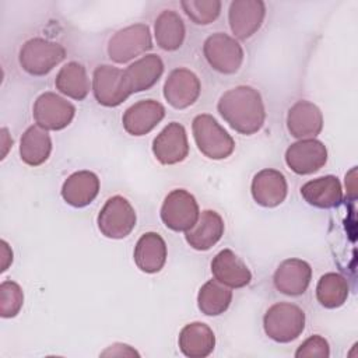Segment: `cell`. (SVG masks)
I'll list each match as a JSON object with an SVG mask.
<instances>
[{"label": "cell", "instance_id": "4fadbf2b", "mask_svg": "<svg viewBox=\"0 0 358 358\" xmlns=\"http://www.w3.org/2000/svg\"><path fill=\"white\" fill-rule=\"evenodd\" d=\"M200 92L201 84L199 77L185 67L172 70L164 84V98L175 109L192 106L199 99Z\"/></svg>", "mask_w": 358, "mask_h": 358}, {"label": "cell", "instance_id": "6da1fadb", "mask_svg": "<svg viewBox=\"0 0 358 358\" xmlns=\"http://www.w3.org/2000/svg\"><path fill=\"white\" fill-rule=\"evenodd\" d=\"M221 117L235 131L252 136L266 120V108L260 92L250 85H238L225 91L217 103Z\"/></svg>", "mask_w": 358, "mask_h": 358}, {"label": "cell", "instance_id": "5bb4252c", "mask_svg": "<svg viewBox=\"0 0 358 358\" xmlns=\"http://www.w3.org/2000/svg\"><path fill=\"white\" fill-rule=\"evenodd\" d=\"M266 17V4L262 0H234L228 10V22L238 39L255 35Z\"/></svg>", "mask_w": 358, "mask_h": 358}, {"label": "cell", "instance_id": "836d02e7", "mask_svg": "<svg viewBox=\"0 0 358 358\" xmlns=\"http://www.w3.org/2000/svg\"><path fill=\"white\" fill-rule=\"evenodd\" d=\"M116 348H117V351L116 350H113V348H110V347H108L101 355L102 357H106V355H117V357H124V355H138V352L136 351V350H133L130 345H127V344H122V343H116V344H113Z\"/></svg>", "mask_w": 358, "mask_h": 358}, {"label": "cell", "instance_id": "4dcf8cb0", "mask_svg": "<svg viewBox=\"0 0 358 358\" xmlns=\"http://www.w3.org/2000/svg\"><path fill=\"white\" fill-rule=\"evenodd\" d=\"M180 6L196 25H208L218 18L222 3L220 0H183Z\"/></svg>", "mask_w": 358, "mask_h": 358}, {"label": "cell", "instance_id": "277c9868", "mask_svg": "<svg viewBox=\"0 0 358 358\" xmlns=\"http://www.w3.org/2000/svg\"><path fill=\"white\" fill-rule=\"evenodd\" d=\"M66 57V49L55 41L31 38L20 49V64L31 76H46Z\"/></svg>", "mask_w": 358, "mask_h": 358}, {"label": "cell", "instance_id": "4316f807", "mask_svg": "<svg viewBox=\"0 0 358 358\" xmlns=\"http://www.w3.org/2000/svg\"><path fill=\"white\" fill-rule=\"evenodd\" d=\"M52 152V138L48 130L38 124L29 126L20 140L21 161L29 166L45 164Z\"/></svg>", "mask_w": 358, "mask_h": 358}, {"label": "cell", "instance_id": "484cf974", "mask_svg": "<svg viewBox=\"0 0 358 358\" xmlns=\"http://www.w3.org/2000/svg\"><path fill=\"white\" fill-rule=\"evenodd\" d=\"M154 36L157 45L166 52L178 50L185 41L186 28L182 17L173 10H164L155 18Z\"/></svg>", "mask_w": 358, "mask_h": 358}, {"label": "cell", "instance_id": "44dd1931", "mask_svg": "<svg viewBox=\"0 0 358 358\" xmlns=\"http://www.w3.org/2000/svg\"><path fill=\"white\" fill-rule=\"evenodd\" d=\"M225 231L222 217L214 210H204L200 213L197 222L185 232V239L194 250H208L220 242Z\"/></svg>", "mask_w": 358, "mask_h": 358}, {"label": "cell", "instance_id": "ac0fdd59", "mask_svg": "<svg viewBox=\"0 0 358 358\" xmlns=\"http://www.w3.org/2000/svg\"><path fill=\"white\" fill-rule=\"evenodd\" d=\"M287 129L298 140L315 138L323 129V113L313 102L301 99L288 109Z\"/></svg>", "mask_w": 358, "mask_h": 358}, {"label": "cell", "instance_id": "7a4b0ae2", "mask_svg": "<svg viewBox=\"0 0 358 358\" xmlns=\"http://www.w3.org/2000/svg\"><path fill=\"white\" fill-rule=\"evenodd\" d=\"M192 131L199 151L210 159H225L235 150L232 136L208 113L193 119Z\"/></svg>", "mask_w": 358, "mask_h": 358}, {"label": "cell", "instance_id": "7402d4cb", "mask_svg": "<svg viewBox=\"0 0 358 358\" xmlns=\"http://www.w3.org/2000/svg\"><path fill=\"white\" fill-rule=\"evenodd\" d=\"M168 249L164 238L157 232L143 234L133 252L136 266L147 274L158 273L166 263Z\"/></svg>", "mask_w": 358, "mask_h": 358}, {"label": "cell", "instance_id": "f546056e", "mask_svg": "<svg viewBox=\"0 0 358 358\" xmlns=\"http://www.w3.org/2000/svg\"><path fill=\"white\" fill-rule=\"evenodd\" d=\"M350 287L345 280L338 273L323 274L316 285L317 302L327 309H336L344 305L348 298Z\"/></svg>", "mask_w": 358, "mask_h": 358}, {"label": "cell", "instance_id": "3957f363", "mask_svg": "<svg viewBox=\"0 0 358 358\" xmlns=\"http://www.w3.org/2000/svg\"><path fill=\"white\" fill-rule=\"evenodd\" d=\"M305 320V312L298 305L278 302L266 310L263 329L268 338L277 343H291L302 334Z\"/></svg>", "mask_w": 358, "mask_h": 358}, {"label": "cell", "instance_id": "5b68a950", "mask_svg": "<svg viewBox=\"0 0 358 358\" xmlns=\"http://www.w3.org/2000/svg\"><path fill=\"white\" fill-rule=\"evenodd\" d=\"M137 215L130 201L123 196L109 197L99 210L96 224L99 232L109 239H123L136 227Z\"/></svg>", "mask_w": 358, "mask_h": 358}, {"label": "cell", "instance_id": "8992f818", "mask_svg": "<svg viewBox=\"0 0 358 358\" xmlns=\"http://www.w3.org/2000/svg\"><path fill=\"white\" fill-rule=\"evenodd\" d=\"M152 48V38L147 24H133L119 29L108 42V56L117 64L127 63Z\"/></svg>", "mask_w": 358, "mask_h": 358}, {"label": "cell", "instance_id": "1f68e13d", "mask_svg": "<svg viewBox=\"0 0 358 358\" xmlns=\"http://www.w3.org/2000/svg\"><path fill=\"white\" fill-rule=\"evenodd\" d=\"M24 305L22 288L11 280L0 284V315L1 317H14L20 313Z\"/></svg>", "mask_w": 358, "mask_h": 358}, {"label": "cell", "instance_id": "d6986e66", "mask_svg": "<svg viewBox=\"0 0 358 358\" xmlns=\"http://www.w3.org/2000/svg\"><path fill=\"white\" fill-rule=\"evenodd\" d=\"M211 273L214 280L228 288H243L252 281L249 267L231 249H222L213 257Z\"/></svg>", "mask_w": 358, "mask_h": 358}, {"label": "cell", "instance_id": "9a60e30c", "mask_svg": "<svg viewBox=\"0 0 358 358\" xmlns=\"http://www.w3.org/2000/svg\"><path fill=\"white\" fill-rule=\"evenodd\" d=\"M312 280V267L302 259H285L274 271L273 282L278 292L299 296L306 292Z\"/></svg>", "mask_w": 358, "mask_h": 358}, {"label": "cell", "instance_id": "ba28073f", "mask_svg": "<svg viewBox=\"0 0 358 358\" xmlns=\"http://www.w3.org/2000/svg\"><path fill=\"white\" fill-rule=\"evenodd\" d=\"M203 55L211 69L221 74L236 73L245 57L241 43L224 32H215L204 41Z\"/></svg>", "mask_w": 358, "mask_h": 358}, {"label": "cell", "instance_id": "d4e9b609", "mask_svg": "<svg viewBox=\"0 0 358 358\" xmlns=\"http://www.w3.org/2000/svg\"><path fill=\"white\" fill-rule=\"evenodd\" d=\"M301 196L313 207L333 208L343 201V189L337 176L326 175L302 185Z\"/></svg>", "mask_w": 358, "mask_h": 358}, {"label": "cell", "instance_id": "9c48e42d", "mask_svg": "<svg viewBox=\"0 0 358 358\" xmlns=\"http://www.w3.org/2000/svg\"><path fill=\"white\" fill-rule=\"evenodd\" d=\"M91 87L96 102L106 108L119 106L131 95L124 78V70L110 64L95 67Z\"/></svg>", "mask_w": 358, "mask_h": 358}, {"label": "cell", "instance_id": "ffe728a7", "mask_svg": "<svg viewBox=\"0 0 358 358\" xmlns=\"http://www.w3.org/2000/svg\"><path fill=\"white\" fill-rule=\"evenodd\" d=\"M99 178L92 171H77L73 172L62 185L63 200L76 208L91 204L99 193Z\"/></svg>", "mask_w": 358, "mask_h": 358}, {"label": "cell", "instance_id": "f1b7e54d", "mask_svg": "<svg viewBox=\"0 0 358 358\" xmlns=\"http://www.w3.org/2000/svg\"><path fill=\"white\" fill-rule=\"evenodd\" d=\"M232 291L217 280L204 282L197 294V306L207 316H220L229 308Z\"/></svg>", "mask_w": 358, "mask_h": 358}, {"label": "cell", "instance_id": "e0dca14e", "mask_svg": "<svg viewBox=\"0 0 358 358\" xmlns=\"http://www.w3.org/2000/svg\"><path fill=\"white\" fill-rule=\"evenodd\" d=\"M165 117V108L155 99H141L133 103L122 116L123 129L134 137L148 134Z\"/></svg>", "mask_w": 358, "mask_h": 358}, {"label": "cell", "instance_id": "2e32d148", "mask_svg": "<svg viewBox=\"0 0 358 358\" xmlns=\"http://www.w3.org/2000/svg\"><path fill=\"white\" fill-rule=\"evenodd\" d=\"M250 193L259 206L273 208L285 200L288 194V183L282 172L273 168H264L253 176Z\"/></svg>", "mask_w": 358, "mask_h": 358}, {"label": "cell", "instance_id": "30bf717a", "mask_svg": "<svg viewBox=\"0 0 358 358\" xmlns=\"http://www.w3.org/2000/svg\"><path fill=\"white\" fill-rule=\"evenodd\" d=\"M35 123L45 130H63L76 116V106L56 92L41 94L32 108Z\"/></svg>", "mask_w": 358, "mask_h": 358}, {"label": "cell", "instance_id": "e575fe53", "mask_svg": "<svg viewBox=\"0 0 358 358\" xmlns=\"http://www.w3.org/2000/svg\"><path fill=\"white\" fill-rule=\"evenodd\" d=\"M0 245H1V271H6L7 267L13 263V250L10 249L6 241H1Z\"/></svg>", "mask_w": 358, "mask_h": 358}, {"label": "cell", "instance_id": "52a82bcc", "mask_svg": "<svg viewBox=\"0 0 358 358\" xmlns=\"http://www.w3.org/2000/svg\"><path fill=\"white\" fill-rule=\"evenodd\" d=\"M159 215L164 225L171 231L186 232L197 222L200 208L190 192L173 189L164 199Z\"/></svg>", "mask_w": 358, "mask_h": 358}, {"label": "cell", "instance_id": "83f0119b", "mask_svg": "<svg viewBox=\"0 0 358 358\" xmlns=\"http://www.w3.org/2000/svg\"><path fill=\"white\" fill-rule=\"evenodd\" d=\"M55 87L63 95L83 101L87 98L91 84L85 67L78 62H69L59 70L55 78Z\"/></svg>", "mask_w": 358, "mask_h": 358}, {"label": "cell", "instance_id": "d6a6232c", "mask_svg": "<svg viewBox=\"0 0 358 358\" xmlns=\"http://www.w3.org/2000/svg\"><path fill=\"white\" fill-rule=\"evenodd\" d=\"M296 358H329L330 357V345L327 340L319 334H313L306 338L295 351Z\"/></svg>", "mask_w": 358, "mask_h": 358}, {"label": "cell", "instance_id": "7c38bea8", "mask_svg": "<svg viewBox=\"0 0 358 358\" xmlns=\"http://www.w3.org/2000/svg\"><path fill=\"white\" fill-rule=\"evenodd\" d=\"M152 154L162 165H175L189 155L186 129L178 122L168 123L152 140Z\"/></svg>", "mask_w": 358, "mask_h": 358}, {"label": "cell", "instance_id": "cb8c5ba5", "mask_svg": "<svg viewBox=\"0 0 358 358\" xmlns=\"http://www.w3.org/2000/svg\"><path fill=\"white\" fill-rule=\"evenodd\" d=\"M178 344L185 357L206 358L214 351L215 334L208 324L192 322L180 330Z\"/></svg>", "mask_w": 358, "mask_h": 358}, {"label": "cell", "instance_id": "603a6c76", "mask_svg": "<svg viewBox=\"0 0 358 358\" xmlns=\"http://www.w3.org/2000/svg\"><path fill=\"white\" fill-rule=\"evenodd\" d=\"M164 73V62L155 55L150 53L134 60L124 69V78L130 94L143 92L154 87Z\"/></svg>", "mask_w": 358, "mask_h": 358}, {"label": "cell", "instance_id": "8fae6325", "mask_svg": "<svg viewBox=\"0 0 358 358\" xmlns=\"http://www.w3.org/2000/svg\"><path fill=\"white\" fill-rule=\"evenodd\" d=\"M327 162V148L316 138H303L292 143L285 151V164L298 175H310Z\"/></svg>", "mask_w": 358, "mask_h": 358}]
</instances>
